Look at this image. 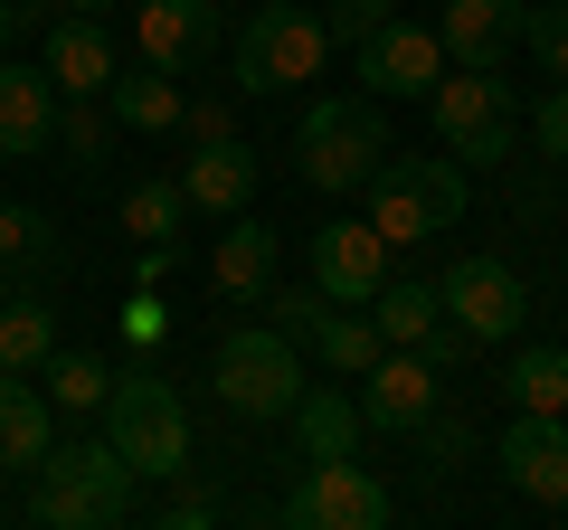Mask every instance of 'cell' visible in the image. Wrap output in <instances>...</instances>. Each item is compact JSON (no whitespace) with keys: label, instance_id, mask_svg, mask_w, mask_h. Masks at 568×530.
<instances>
[{"label":"cell","instance_id":"27","mask_svg":"<svg viewBox=\"0 0 568 530\" xmlns=\"http://www.w3.org/2000/svg\"><path fill=\"white\" fill-rule=\"evenodd\" d=\"M58 152L77 171H95L104 152H114V114H104V95H77V104H58Z\"/></svg>","mask_w":568,"mask_h":530},{"label":"cell","instance_id":"31","mask_svg":"<svg viewBox=\"0 0 568 530\" xmlns=\"http://www.w3.org/2000/svg\"><path fill=\"white\" fill-rule=\"evenodd\" d=\"M181 133H190V143H219V133H237V114H227L219 95H190L181 104Z\"/></svg>","mask_w":568,"mask_h":530},{"label":"cell","instance_id":"22","mask_svg":"<svg viewBox=\"0 0 568 530\" xmlns=\"http://www.w3.org/2000/svg\"><path fill=\"white\" fill-rule=\"evenodd\" d=\"M48 265H58V237H48V218H39V208H20V200H0V294L39 285Z\"/></svg>","mask_w":568,"mask_h":530},{"label":"cell","instance_id":"4","mask_svg":"<svg viewBox=\"0 0 568 530\" xmlns=\"http://www.w3.org/2000/svg\"><path fill=\"white\" fill-rule=\"evenodd\" d=\"M219 398L237 417H256V427H275V417H294V398H304V342H284L275 323H246L219 342Z\"/></svg>","mask_w":568,"mask_h":530},{"label":"cell","instance_id":"11","mask_svg":"<svg viewBox=\"0 0 568 530\" xmlns=\"http://www.w3.org/2000/svg\"><path fill=\"white\" fill-rule=\"evenodd\" d=\"M503 483L521 502H568V417L559 408H521L503 427Z\"/></svg>","mask_w":568,"mask_h":530},{"label":"cell","instance_id":"18","mask_svg":"<svg viewBox=\"0 0 568 530\" xmlns=\"http://www.w3.org/2000/svg\"><path fill=\"white\" fill-rule=\"evenodd\" d=\"M209 285L227 294V304H265V285H275V227L265 218H227V237L209 246Z\"/></svg>","mask_w":568,"mask_h":530},{"label":"cell","instance_id":"3","mask_svg":"<svg viewBox=\"0 0 568 530\" xmlns=\"http://www.w3.org/2000/svg\"><path fill=\"white\" fill-rule=\"evenodd\" d=\"M294 162H304L313 190H361L369 171L388 162V123H379V95H323L304 114V133H294Z\"/></svg>","mask_w":568,"mask_h":530},{"label":"cell","instance_id":"19","mask_svg":"<svg viewBox=\"0 0 568 530\" xmlns=\"http://www.w3.org/2000/svg\"><path fill=\"white\" fill-rule=\"evenodd\" d=\"M48 446H58V408H48L20 369H0V473H39Z\"/></svg>","mask_w":568,"mask_h":530},{"label":"cell","instance_id":"35","mask_svg":"<svg viewBox=\"0 0 568 530\" xmlns=\"http://www.w3.org/2000/svg\"><path fill=\"white\" fill-rule=\"evenodd\" d=\"M20 29H29V10H20V0H0V58H10V39H20Z\"/></svg>","mask_w":568,"mask_h":530},{"label":"cell","instance_id":"10","mask_svg":"<svg viewBox=\"0 0 568 530\" xmlns=\"http://www.w3.org/2000/svg\"><path fill=\"white\" fill-rule=\"evenodd\" d=\"M426 417H436V360H426V350H379V360L361 369V427L417 436Z\"/></svg>","mask_w":568,"mask_h":530},{"label":"cell","instance_id":"13","mask_svg":"<svg viewBox=\"0 0 568 530\" xmlns=\"http://www.w3.org/2000/svg\"><path fill=\"white\" fill-rule=\"evenodd\" d=\"M133 48H142V67L190 77V67L219 58V10H209V0H142L133 10Z\"/></svg>","mask_w":568,"mask_h":530},{"label":"cell","instance_id":"21","mask_svg":"<svg viewBox=\"0 0 568 530\" xmlns=\"http://www.w3.org/2000/svg\"><path fill=\"white\" fill-rule=\"evenodd\" d=\"M181 77H171V67H133V77H114L104 85V114L123 123V133H171V123H181Z\"/></svg>","mask_w":568,"mask_h":530},{"label":"cell","instance_id":"20","mask_svg":"<svg viewBox=\"0 0 568 530\" xmlns=\"http://www.w3.org/2000/svg\"><path fill=\"white\" fill-rule=\"evenodd\" d=\"M284 427H294L304 465H332V455H361V388H351V398H342V388H304Z\"/></svg>","mask_w":568,"mask_h":530},{"label":"cell","instance_id":"16","mask_svg":"<svg viewBox=\"0 0 568 530\" xmlns=\"http://www.w3.org/2000/svg\"><path fill=\"white\" fill-rule=\"evenodd\" d=\"M48 77H58V95L77 104V95H104V85L123 77V58H114V39H104V20L95 10H67L58 29H48Z\"/></svg>","mask_w":568,"mask_h":530},{"label":"cell","instance_id":"26","mask_svg":"<svg viewBox=\"0 0 568 530\" xmlns=\"http://www.w3.org/2000/svg\"><path fill=\"white\" fill-rule=\"evenodd\" d=\"M48 388H58V408H85V417H104L114 360H95V350H48Z\"/></svg>","mask_w":568,"mask_h":530},{"label":"cell","instance_id":"34","mask_svg":"<svg viewBox=\"0 0 568 530\" xmlns=\"http://www.w3.org/2000/svg\"><path fill=\"white\" fill-rule=\"evenodd\" d=\"M209 511H219V492H171V511H162V521H171V530H200Z\"/></svg>","mask_w":568,"mask_h":530},{"label":"cell","instance_id":"2","mask_svg":"<svg viewBox=\"0 0 568 530\" xmlns=\"http://www.w3.org/2000/svg\"><path fill=\"white\" fill-rule=\"evenodd\" d=\"M104 436L123 446V465L142 483H181L190 473V408H181V388L162 369H114V388H104Z\"/></svg>","mask_w":568,"mask_h":530},{"label":"cell","instance_id":"32","mask_svg":"<svg viewBox=\"0 0 568 530\" xmlns=\"http://www.w3.org/2000/svg\"><path fill=\"white\" fill-rule=\"evenodd\" d=\"M417 436H426V473H436V465H455V455H465V446H474V436H465V427H455V417H426V427H417Z\"/></svg>","mask_w":568,"mask_h":530},{"label":"cell","instance_id":"9","mask_svg":"<svg viewBox=\"0 0 568 530\" xmlns=\"http://www.w3.org/2000/svg\"><path fill=\"white\" fill-rule=\"evenodd\" d=\"M436 294H446V313H455V323H465L484 350H493V342H511V332L530 323V294H521V275H511L503 256H455Z\"/></svg>","mask_w":568,"mask_h":530},{"label":"cell","instance_id":"36","mask_svg":"<svg viewBox=\"0 0 568 530\" xmlns=\"http://www.w3.org/2000/svg\"><path fill=\"white\" fill-rule=\"evenodd\" d=\"M58 10H114V0H58Z\"/></svg>","mask_w":568,"mask_h":530},{"label":"cell","instance_id":"17","mask_svg":"<svg viewBox=\"0 0 568 530\" xmlns=\"http://www.w3.org/2000/svg\"><path fill=\"white\" fill-rule=\"evenodd\" d=\"M181 200L200 208V218H237V208L256 200V152H246L237 133H219V143H190V162H181Z\"/></svg>","mask_w":568,"mask_h":530},{"label":"cell","instance_id":"8","mask_svg":"<svg viewBox=\"0 0 568 530\" xmlns=\"http://www.w3.org/2000/svg\"><path fill=\"white\" fill-rule=\"evenodd\" d=\"M351 58H361V85H369L379 104L436 95V77H446V39H436V29H417V20H398V10H388V20L369 29Z\"/></svg>","mask_w":568,"mask_h":530},{"label":"cell","instance_id":"6","mask_svg":"<svg viewBox=\"0 0 568 530\" xmlns=\"http://www.w3.org/2000/svg\"><path fill=\"white\" fill-rule=\"evenodd\" d=\"M436 143L455 152V162H511V85L493 77V67H446L436 77Z\"/></svg>","mask_w":568,"mask_h":530},{"label":"cell","instance_id":"5","mask_svg":"<svg viewBox=\"0 0 568 530\" xmlns=\"http://www.w3.org/2000/svg\"><path fill=\"white\" fill-rule=\"evenodd\" d=\"M237 85L246 95H284V85H313L323 77V58H332V29H323V10H246L237 20Z\"/></svg>","mask_w":568,"mask_h":530},{"label":"cell","instance_id":"33","mask_svg":"<svg viewBox=\"0 0 568 530\" xmlns=\"http://www.w3.org/2000/svg\"><path fill=\"white\" fill-rule=\"evenodd\" d=\"M162 323H171V313L152 304V294H133V304H123V332H133V342H162Z\"/></svg>","mask_w":568,"mask_h":530},{"label":"cell","instance_id":"24","mask_svg":"<svg viewBox=\"0 0 568 530\" xmlns=\"http://www.w3.org/2000/svg\"><path fill=\"white\" fill-rule=\"evenodd\" d=\"M181 218H190L181 181H133V190H123V237H142V246H181Z\"/></svg>","mask_w":568,"mask_h":530},{"label":"cell","instance_id":"15","mask_svg":"<svg viewBox=\"0 0 568 530\" xmlns=\"http://www.w3.org/2000/svg\"><path fill=\"white\" fill-rule=\"evenodd\" d=\"M521 0H446L436 10V39H446V67H503L521 48Z\"/></svg>","mask_w":568,"mask_h":530},{"label":"cell","instance_id":"1","mask_svg":"<svg viewBox=\"0 0 568 530\" xmlns=\"http://www.w3.org/2000/svg\"><path fill=\"white\" fill-rule=\"evenodd\" d=\"M133 483H142V473L123 465L114 436L48 446L39 492H29V521H39V530H114V521H133Z\"/></svg>","mask_w":568,"mask_h":530},{"label":"cell","instance_id":"12","mask_svg":"<svg viewBox=\"0 0 568 530\" xmlns=\"http://www.w3.org/2000/svg\"><path fill=\"white\" fill-rule=\"evenodd\" d=\"M313 285H323L332 304H369V294L388 285V237H379L369 218L313 227Z\"/></svg>","mask_w":568,"mask_h":530},{"label":"cell","instance_id":"7","mask_svg":"<svg viewBox=\"0 0 568 530\" xmlns=\"http://www.w3.org/2000/svg\"><path fill=\"white\" fill-rule=\"evenodd\" d=\"M284 521L294 530H379L388 521V492L361 455H332V465H304L284 483Z\"/></svg>","mask_w":568,"mask_h":530},{"label":"cell","instance_id":"30","mask_svg":"<svg viewBox=\"0 0 568 530\" xmlns=\"http://www.w3.org/2000/svg\"><path fill=\"white\" fill-rule=\"evenodd\" d=\"M530 143H540L549 162H568V85H549V95L530 104Z\"/></svg>","mask_w":568,"mask_h":530},{"label":"cell","instance_id":"28","mask_svg":"<svg viewBox=\"0 0 568 530\" xmlns=\"http://www.w3.org/2000/svg\"><path fill=\"white\" fill-rule=\"evenodd\" d=\"M521 48L540 58L549 85H568V0H540V10H530V20H521Z\"/></svg>","mask_w":568,"mask_h":530},{"label":"cell","instance_id":"29","mask_svg":"<svg viewBox=\"0 0 568 530\" xmlns=\"http://www.w3.org/2000/svg\"><path fill=\"white\" fill-rule=\"evenodd\" d=\"M379 20H388V0H332V10H323L332 48H361V39H369V29H379Z\"/></svg>","mask_w":568,"mask_h":530},{"label":"cell","instance_id":"23","mask_svg":"<svg viewBox=\"0 0 568 530\" xmlns=\"http://www.w3.org/2000/svg\"><path fill=\"white\" fill-rule=\"evenodd\" d=\"M48 350H58V313L39 294H10L0 304V369H39Z\"/></svg>","mask_w":568,"mask_h":530},{"label":"cell","instance_id":"14","mask_svg":"<svg viewBox=\"0 0 568 530\" xmlns=\"http://www.w3.org/2000/svg\"><path fill=\"white\" fill-rule=\"evenodd\" d=\"M58 77L48 67H20L0 58V162H39L48 143H58Z\"/></svg>","mask_w":568,"mask_h":530},{"label":"cell","instance_id":"25","mask_svg":"<svg viewBox=\"0 0 568 530\" xmlns=\"http://www.w3.org/2000/svg\"><path fill=\"white\" fill-rule=\"evenodd\" d=\"M511 408H559L568 417V350L559 342H530V350H511Z\"/></svg>","mask_w":568,"mask_h":530}]
</instances>
